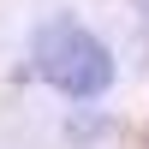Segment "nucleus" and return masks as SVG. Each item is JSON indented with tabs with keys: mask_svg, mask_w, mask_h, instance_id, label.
<instances>
[{
	"mask_svg": "<svg viewBox=\"0 0 149 149\" xmlns=\"http://www.w3.org/2000/svg\"><path fill=\"white\" fill-rule=\"evenodd\" d=\"M30 60H36V78L54 84V90L72 95V102L102 95L107 84H113V54H107L84 24H72V18L42 24V30H36V42H30Z\"/></svg>",
	"mask_w": 149,
	"mask_h": 149,
	"instance_id": "nucleus-1",
	"label": "nucleus"
}]
</instances>
